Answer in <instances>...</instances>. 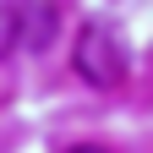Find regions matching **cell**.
Instances as JSON below:
<instances>
[{
	"instance_id": "obj_1",
	"label": "cell",
	"mask_w": 153,
	"mask_h": 153,
	"mask_svg": "<svg viewBox=\"0 0 153 153\" xmlns=\"http://www.w3.org/2000/svg\"><path fill=\"white\" fill-rule=\"evenodd\" d=\"M71 66L82 82L93 88H115L126 76V49H120V38H115L104 22H88L82 33H76V44H71Z\"/></svg>"
},
{
	"instance_id": "obj_2",
	"label": "cell",
	"mask_w": 153,
	"mask_h": 153,
	"mask_svg": "<svg viewBox=\"0 0 153 153\" xmlns=\"http://www.w3.org/2000/svg\"><path fill=\"white\" fill-rule=\"evenodd\" d=\"M11 16H16V44L49 49V38H55V6L49 0H16Z\"/></svg>"
},
{
	"instance_id": "obj_3",
	"label": "cell",
	"mask_w": 153,
	"mask_h": 153,
	"mask_svg": "<svg viewBox=\"0 0 153 153\" xmlns=\"http://www.w3.org/2000/svg\"><path fill=\"white\" fill-rule=\"evenodd\" d=\"M16 49V16H11V0H0V60Z\"/></svg>"
},
{
	"instance_id": "obj_4",
	"label": "cell",
	"mask_w": 153,
	"mask_h": 153,
	"mask_svg": "<svg viewBox=\"0 0 153 153\" xmlns=\"http://www.w3.org/2000/svg\"><path fill=\"white\" fill-rule=\"evenodd\" d=\"M66 153H109V148H99V142H76V148H66Z\"/></svg>"
}]
</instances>
